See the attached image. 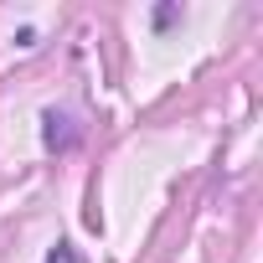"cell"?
Returning <instances> with one entry per match:
<instances>
[{
	"mask_svg": "<svg viewBox=\"0 0 263 263\" xmlns=\"http://www.w3.org/2000/svg\"><path fill=\"white\" fill-rule=\"evenodd\" d=\"M42 140H47V150H67L72 145V119L57 114V108H47L42 114Z\"/></svg>",
	"mask_w": 263,
	"mask_h": 263,
	"instance_id": "6da1fadb",
	"label": "cell"
},
{
	"mask_svg": "<svg viewBox=\"0 0 263 263\" xmlns=\"http://www.w3.org/2000/svg\"><path fill=\"white\" fill-rule=\"evenodd\" d=\"M47 263H78V248H72V242H57V248L47 253Z\"/></svg>",
	"mask_w": 263,
	"mask_h": 263,
	"instance_id": "7a4b0ae2",
	"label": "cell"
}]
</instances>
